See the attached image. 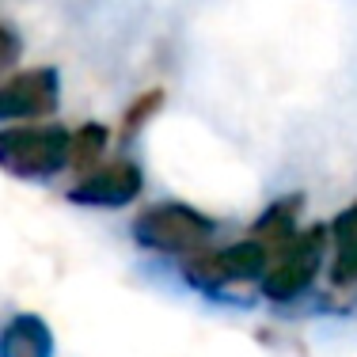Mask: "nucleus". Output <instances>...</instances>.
<instances>
[{
  "instance_id": "obj_2",
  "label": "nucleus",
  "mask_w": 357,
  "mask_h": 357,
  "mask_svg": "<svg viewBox=\"0 0 357 357\" xmlns=\"http://www.w3.org/2000/svg\"><path fill=\"white\" fill-rule=\"evenodd\" d=\"M133 236L149 251L190 255V251H202L209 243L213 220L190 206H178V202H160V206H149L133 220Z\"/></svg>"
},
{
  "instance_id": "obj_6",
  "label": "nucleus",
  "mask_w": 357,
  "mask_h": 357,
  "mask_svg": "<svg viewBox=\"0 0 357 357\" xmlns=\"http://www.w3.org/2000/svg\"><path fill=\"white\" fill-rule=\"evenodd\" d=\"M141 194V167L137 164H107V167H96L80 178V183L69 190V202L76 206H130L133 198Z\"/></svg>"
},
{
  "instance_id": "obj_1",
  "label": "nucleus",
  "mask_w": 357,
  "mask_h": 357,
  "mask_svg": "<svg viewBox=\"0 0 357 357\" xmlns=\"http://www.w3.org/2000/svg\"><path fill=\"white\" fill-rule=\"evenodd\" d=\"M69 164V133L61 126L0 130V167L15 178H50Z\"/></svg>"
},
{
  "instance_id": "obj_5",
  "label": "nucleus",
  "mask_w": 357,
  "mask_h": 357,
  "mask_svg": "<svg viewBox=\"0 0 357 357\" xmlns=\"http://www.w3.org/2000/svg\"><path fill=\"white\" fill-rule=\"evenodd\" d=\"M57 69H27L0 84V122L12 118H46L57 110Z\"/></svg>"
},
{
  "instance_id": "obj_8",
  "label": "nucleus",
  "mask_w": 357,
  "mask_h": 357,
  "mask_svg": "<svg viewBox=\"0 0 357 357\" xmlns=\"http://www.w3.org/2000/svg\"><path fill=\"white\" fill-rule=\"evenodd\" d=\"M331 243H335L331 278H335L338 285L357 282V202L346 213L335 217V225H331Z\"/></svg>"
},
{
  "instance_id": "obj_3",
  "label": "nucleus",
  "mask_w": 357,
  "mask_h": 357,
  "mask_svg": "<svg viewBox=\"0 0 357 357\" xmlns=\"http://www.w3.org/2000/svg\"><path fill=\"white\" fill-rule=\"evenodd\" d=\"M323 251H327V228H308L304 236H293L262 274V296L278 304L296 301L316 282L323 266Z\"/></svg>"
},
{
  "instance_id": "obj_10",
  "label": "nucleus",
  "mask_w": 357,
  "mask_h": 357,
  "mask_svg": "<svg viewBox=\"0 0 357 357\" xmlns=\"http://www.w3.org/2000/svg\"><path fill=\"white\" fill-rule=\"evenodd\" d=\"M107 149V130L103 126H80L76 133H69V164L76 167L80 175H88L91 167L99 164V156H103Z\"/></svg>"
},
{
  "instance_id": "obj_4",
  "label": "nucleus",
  "mask_w": 357,
  "mask_h": 357,
  "mask_svg": "<svg viewBox=\"0 0 357 357\" xmlns=\"http://www.w3.org/2000/svg\"><path fill=\"white\" fill-rule=\"evenodd\" d=\"M270 266V251L259 240H243L232 248H220L217 255L194 262L190 266V282L202 289H220V285H236V282H255L262 278Z\"/></svg>"
},
{
  "instance_id": "obj_11",
  "label": "nucleus",
  "mask_w": 357,
  "mask_h": 357,
  "mask_svg": "<svg viewBox=\"0 0 357 357\" xmlns=\"http://www.w3.org/2000/svg\"><path fill=\"white\" fill-rule=\"evenodd\" d=\"M160 99H164V96H160V91H152V96H141L137 103L130 107V114H126V130H137V126L144 122V118H149L152 110L160 107Z\"/></svg>"
},
{
  "instance_id": "obj_9",
  "label": "nucleus",
  "mask_w": 357,
  "mask_h": 357,
  "mask_svg": "<svg viewBox=\"0 0 357 357\" xmlns=\"http://www.w3.org/2000/svg\"><path fill=\"white\" fill-rule=\"evenodd\" d=\"M293 209H296V198H285V202H278V206H270L266 213H262V220L255 225L251 240H259L266 251H282L285 243L296 236V228H293Z\"/></svg>"
},
{
  "instance_id": "obj_12",
  "label": "nucleus",
  "mask_w": 357,
  "mask_h": 357,
  "mask_svg": "<svg viewBox=\"0 0 357 357\" xmlns=\"http://www.w3.org/2000/svg\"><path fill=\"white\" fill-rule=\"evenodd\" d=\"M20 50H23L20 46V35H15L8 23H0V69H8V65L20 57Z\"/></svg>"
},
{
  "instance_id": "obj_7",
  "label": "nucleus",
  "mask_w": 357,
  "mask_h": 357,
  "mask_svg": "<svg viewBox=\"0 0 357 357\" xmlns=\"http://www.w3.org/2000/svg\"><path fill=\"white\" fill-rule=\"evenodd\" d=\"M0 357H54V335L46 319L38 316H15L0 331Z\"/></svg>"
}]
</instances>
